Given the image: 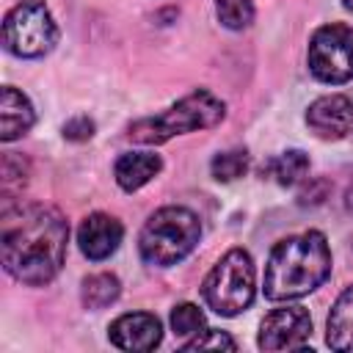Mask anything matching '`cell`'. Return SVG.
Segmentation results:
<instances>
[{
  "instance_id": "6da1fadb",
  "label": "cell",
  "mask_w": 353,
  "mask_h": 353,
  "mask_svg": "<svg viewBox=\"0 0 353 353\" xmlns=\"http://www.w3.org/2000/svg\"><path fill=\"white\" fill-rule=\"evenodd\" d=\"M69 223L50 204H17L3 210L0 248L8 276L28 287L50 284L66 259Z\"/></svg>"
},
{
  "instance_id": "7a4b0ae2",
  "label": "cell",
  "mask_w": 353,
  "mask_h": 353,
  "mask_svg": "<svg viewBox=\"0 0 353 353\" xmlns=\"http://www.w3.org/2000/svg\"><path fill=\"white\" fill-rule=\"evenodd\" d=\"M331 276V251L325 234L309 229L273 245L265 268V298L292 301L317 290Z\"/></svg>"
},
{
  "instance_id": "3957f363",
  "label": "cell",
  "mask_w": 353,
  "mask_h": 353,
  "mask_svg": "<svg viewBox=\"0 0 353 353\" xmlns=\"http://www.w3.org/2000/svg\"><path fill=\"white\" fill-rule=\"evenodd\" d=\"M226 116V105L207 88H196L188 97H182L179 102H174L168 110L149 116V119H138L135 124H130L127 138L138 141V143H163L174 135H185V132H196V130H212L223 121Z\"/></svg>"
},
{
  "instance_id": "277c9868",
  "label": "cell",
  "mask_w": 353,
  "mask_h": 353,
  "mask_svg": "<svg viewBox=\"0 0 353 353\" xmlns=\"http://www.w3.org/2000/svg\"><path fill=\"white\" fill-rule=\"evenodd\" d=\"M201 223L199 215L188 207H160L149 215L141 229L138 251L141 259L152 268H168L182 262L199 243Z\"/></svg>"
},
{
  "instance_id": "5b68a950",
  "label": "cell",
  "mask_w": 353,
  "mask_h": 353,
  "mask_svg": "<svg viewBox=\"0 0 353 353\" xmlns=\"http://www.w3.org/2000/svg\"><path fill=\"white\" fill-rule=\"evenodd\" d=\"M254 292H256L254 262L251 254L243 248L226 251L201 284V295L207 306L221 317H234L245 312L254 301Z\"/></svg>"
},
{
  "instance_id": "8992f818",
  "label": "cell",
  "mask_w": 353,
  "mask_h": 353,
  "mask_svg": "<svg viewBox=\"0 0 353 353\" xmlns=\"http://www.w3.org/2000/svg\"><path fill=\"white\" fill-rule=\"evenodd\" d=\"M58 41V25L44 3H19L3 19V44L17 58H41Z\"/></svg>"
},
{
  "instance_id": "52a82bcc",
  "label": "cell",
  "mask_w": 353,
  "mask_h": 353,
  "mask_svg": "<svg viewBox=\"0 0 353 353\" xmlns=\"http://www.w3.org/2000/svg\"><path fill=\"white\" fill-rule=\"evenodd\" d=\"M309 72L328 85L353 80V28L350 25L331 22L312 33Z\"/></svg>"
},
{
  "instance_id": "ba28073f",
  "label": "cell",
  "mask_w": 353,
  "mask_h": 353,
  "mask_svg": "<svg viewBox=\"0 0 353 353\" xmlns=\"http://www.w3.org/2000/svg\"><path fill=\"white\" fill-rule=\"evenodd\" d=\"M312 336V317L303 306H279L259 325L262 350H295Z\"/></svg>"
},
{
  "instance_id": "9c48e42d",
  "label": "cell",
  "mask_w": 353,
  "mask_h": 353,
  "mask_svg": "<svg viewBox=\"0 0 353 353\" xmlns=\"http://www.w3.org/2000/svg\"><path fill=\"white\" fill-rule=\"evenodd\" d=\"M306 124L317 138L339 141L353 130V99L345 94H325L306 110Z\"/></svg>"
},
{
  "instance_id": "30bf717a",
  "label": "cell",
  "mask_w": 353,
  "mask_h": 353,
  "mask_svg": "<svg viewBox=\"0 0 353 353\" xmlns=\"http://www.w3.org/2000/svg\"><path fill=\"white\" fill-rule=\"evenodd\" d=\"M108 336L121 350H154L163 339V325L149 312H130L110 323Z\"/></svg>"
},
{
  "instance_id": "8fae6325",
  "label": "cell",
  "mask_w": 353,
  "mask_h": 353,
  "mask_svg": "<svg viewBox=\"0 0 353 353\" xmlns=\"http://www.w3.org/2000/svg\"><path fill=\"white\" fill-rule=\"evenodd\" d=\"M124 237V226L119 218L108 215V212H91L80 229H77V243H80V251L91 259V262H102L108 259L119 243Z\"/></svg>"
},
{
  "instance_id": "7c38bea8",
  "label": "cell",
  "mask_w": 353,
  "mask_h": 353,
  "mask_svg": "<svg viewBox=\"0 0 353 353\" xmlns=\"http://www.w3.org/2000/svg\"><path fill=\"white\" fill-rule=\"evenodd\" d=\"M33 121H36V113L30 99L14 85H6L0 94V141L11 143L22 138L33 127Z\"/></svg>"
},
{
  "instance_id": "4fadbf2b",
  "label": "cell",
  "mask_w": 353,
  "mask_h": 353,
  "mask_svg": "<svg viewBox=\"0 0 353 353\" xmlns=\"http://www.w3.org/2000/svg\"><path fill=\"white\" fill-rule=\"evenodd\" d=\"M163 171V160L160 154L154 152H124L119 160H116V182L121 190L132 193L138 188H143L149 179H154L157 174Z\"/></svg>"
},
{
  "instance_id": "5bb4252c",
  "label": "cell",
  "mask_w": 353,
  "mask_h": 353,
  "mask_svg": "<svg viewBox=\"0 0 353 353\" xmlns=\"http://www.w3.org/2000/svg\"><path fill=\"white\" fill-rule=\"evenodd\" d=\"M325 342L331 350L353 353V284H347L334 301L325 323Z\"/></svg>"
},
{
  "instance_id": "9a60e30c",
  "label": "cell",
  "mask_w": 353,
  "mask_h": 353,
  "mask_svg": "<svg viewBox=\"0 0 353 353\" xmlns=\"http://www.w3.org/2000/svg\"><path fill=\"white\" fill-rule=\"evenodd\" d=\"M265 171L279 182V185H298L306 174H309V157L301 149H287L281 154H276L273 160H268ZM262 171V174H265Z\"/></svg>"
},
{
  "instance_id": "2e32d148",
  "label": "cell",
  "mask_w": 353,
  "mask_h": 353,
  "mask_svg": "<svg viewBox=\"0 0 353 353\" xmlns=\"http://www.w3.org/2000/svg\"><path fill=\"white\" fill-rule=\"evenodd\" d=\"M121 292V284L113 273H91L83 279V287H80V298H83V306L88 309H105L110 306Z\"/></svg>"
},
{
  "instance_id": "e0dca14e",
  "label": "cell",
  "mask_w": 353,
  "mask_h": 353,
  "mask_svg": "<svg viewBox=\"0 0 353 353\" xmlns=\"http://www.w3.org/2000/svg\"><path fill=\"white\" fill-rule=\"evenodd\" d=\"M251 165V157L245 149H229V152H218L210 163V171L218 182H232L237 176H243Z\"/></svg>"
},
{
  "instance_id": "ac0fdd59",
  "label": "cell",
  "mask_w": 353,
  "mask_h": 353,
  "mask_svg": "<svg viewBox=\"0 0 353 353\" xmlns=\"http://www.w3.org/2000/svg\"><path fill=\"white\" fill-rule=\"evenodd\" d=\"M215 14L223 28L243 30L254 22V0H215Z\"/></svg>"
},
{
  "instance_id": "d6986e66",
  "label": "cell",
  "mask_w": 353,
  "mask_h": 353,
  "mask_svg": "<svg viewBox=\"0 0 353 353\" xmlns=\"http://www.w3.org/2000/svg\"><path fill=\"white\" fill-rule=\"evenodd\" d=\"M171 331L176 336H196L204 331V312L196 303H179L171 312Z\"/></svg>"
},
{
  "instance_id": "ffe728a7",
  "label": "cell",
  "mask_w": 353,
  "mask_h": 353,
  "mask_svg": "<svg viewBox=\"0 0 353 353\" xmlns=\"http://www.w3.org/2000/svg\"><path fill=\"white\" fill-rule=\"evenodd\" d=\"M207 347H215V350H221V347L234 350L237 342H234L229 334L218 331V328H204L201 334H196L193 339H188V342L182 345V350H207Z\"/></svg>"
},
{
  "instance_id": "44dd1931",
  "label": "cell",
  "mask_w": 353,
  "mask_h": 353,
  "mask_svg": "<svg viewBox=\"0 0 353 353\" xmlns=\"http://www.w3.org/2000/svg\"><path fill=\"white\" fill-rule=\"evenodd\" d=\"M94 135V121L88 119V116H74V119H69L66 124H63V138L66 141H88Z\"/></svg>"
},
{
  "instance_id": "7402d4cb",
  "label": "cell",
  "mask_w": 353,
  "mask_h": 353,
  "mask_svg": "<svg viewBox=\"0 0 353 353\" xmlns=\"http://www.w3.org/2000/svg\"><path fill=\"white\" fill-rule=\"evenodd\" d=\"M325 196H328V182H325L323 176H317V179H312V185H309V188H303V190H301L298 201H301V204H320Z\"/></svg>"
},
{
  "instance_id": "603a6c76",
  "label": "cell",
  "mask_w": 353,
  "mask_h": 353,
  "mask_svg": "<svg viewBox=\"0 0 353 353\" xmlns=\"http://www.w3.org/2000/svg\"><path fill=\"white\" fill-rule=\"evenodd\" d=\"M345 207H347V210H350V212H353V188H350V190H347V199H345Z\"/></svg>"
},
{
  "instance_id": "cb8c5ba5",
  "label": "cell",
  "mask_w": 353,
  "mask_h": 353,
  "mask_svg": "<svg viewBox=\"0 0 353 353\" xmlns=\"http://www.w3.org/2000/svg\"><path fill=\"white\" fill-rule=\"evenodd\" d=\"M342 6H345L347 11H353V0H342Z\"/></svg>"
}]
</instances>
